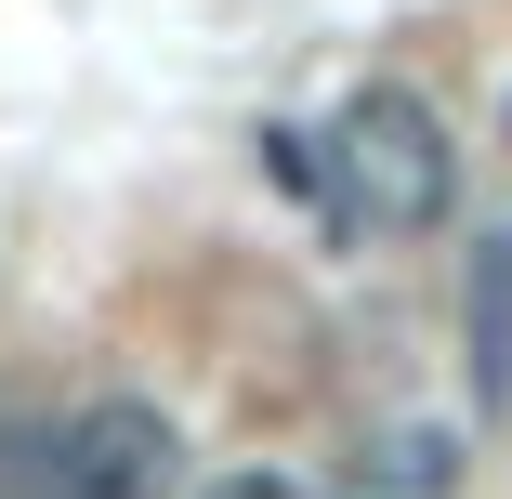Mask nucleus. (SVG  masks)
I'll use <instances>...</instances> for the list:
<instances>
[{
  "label": "nucleus",
  "mask_w": 512,
  "mask_h": 499,
  "mask_svg": "<svg viewBox=\"0 0 512 499\" xmlns=\"http://www.w3.org/2000/svg\"><path fill=\"white\" fill-rule=\"evenodd\" d=\"M316 171H329V224H355V237H434L460 211V145H447V119L421 92H394V79H368L329 119Z\"/></svg>",
  "instance_id": "1"
},
{
  "label": "nucleus",
  "mask_w": 512,
  "mask_h": 499,
  "mask_svg": "<svg viewBox=\"0 0 512 499\" xmlns=\"http://www.w3.org/2000/svg\"><path fill=\"white\" fill-rule=\"evenodd\" d=\"M184 486V434L145 394H92L53 434H27V499H171Z\"/></svg>",
  "instance_id": "2"
},
{
  "label": "nucleus",
  "mask_w": 512,
  "mask_h": 499,
  "mask_svg": "<svg viewBox=\"0 0 512 499\" xmlns=\"http://www.w3.org/2000/svg\"><path fill=\"white\" fill-rule=\"evenodd\" d=\"M460 368H473V408H512V224H473L460 263Z\"/></svg>",
  "instance_id": "3"
},
{
  "label": "nucleus",
  "mask_w": 512,
  "mask_h": 499,
  "mask_svg": "<svg viewBox=\"0 0 512 499\" xmlns=\"http://www.w3.org/2000/svg\"><path fill=\"white\" fill-rule=\"evenodd\" d=\"M460 473H473V447L447 421H381V434H355L329 499H460Z\"/></svg>",
  "instance_id": "4"
},
{
  "label": "nucleus",
  "mask_w": 512,
  "mask_h": 499,
  "mask_svg": "<svg viewBox=\"0 0 512 499\" xmlns=\"http://www.w3.org/2000/svg\"><path fill=\"white\" fill-rule=\"evenodd\" d=\"M263 171H276L289 197H329V171H316V145H302V132H263Z\"/></svg>",
  "instance_id": "5"
},
{
  "label": "nucleus",
  "mask_w": 512,
  "mask_h": 499,
  "mask_svg": "<svg viewBox=\"0 0 512 499\" xmlns=\"http://www.w3.org/2000/svg\"><path fill=\"white\" fill-rule=\"evenodd\" d=\"M197 499H302V486H289V473H211Z\"/></svg>",
  "instance_id": "6"
},
{
  "label": "nucleus",
  "mask_w": 512,
  "mask_h": 499,
  "mask_svg": "<svg viewBox=\"0 0 512 499\" xmlns=\"http://www.w3.org/2000/svg\"><path fill=\"white\" fill-rule=\"evenodd\" d=\"M499 132H512V119H499Z\"/></svg>",
  "instance_id": "7"
}]
</instances>
